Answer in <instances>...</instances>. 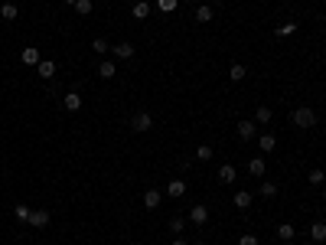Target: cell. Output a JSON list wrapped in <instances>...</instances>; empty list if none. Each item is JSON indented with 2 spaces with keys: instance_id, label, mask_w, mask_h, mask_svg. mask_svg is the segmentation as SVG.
<instances>
[{
  "instance_id": "obj_1",
  "label": "cell",
  "mask_w": 326,
  "mask_h": 245,
  "mask_svg": "<svg viewBox=\"0 0 326 245\" xmlns=\"http://www.w3.org/2000/svg\"><path fill=\"white\" fill-rule=\"evenodd\" d=\"M317 121H320V118H317V111L307 108V105H303V108H294V115H290V124L300 127V131H310Z\"/></svg>"
},
{
  "instance_id": "obj_2",
  "label": "cell",
  "mask_w": 326,
  "mask_h": 245,
  "mask_svg": "<svg viewBox=\"0 0 326 245\" xmlns=\"http://www.w3.org/2000/svg\"><path fill=\"white\" fill-rule=\"evenodd\" d=\"M131 127L137 131V134H144V131H150V127H154V118H150L147 111H137V115L131 118Z\"/></svg>"
},
{
  "instance_id": "obj_3",
  "label": "cell",
  "mask_w": 326,
  "mask_h": 245,
  "mask_svg": "<svg viewBox=\"0 0 326 245\" xmlns=\"http://www.w3.org/2000/svg\"><path fill=\"white\" fill-rule=\"evenodd\" d=\"M189 222H193V226H206V222H209V206L196 203L193 209H189Z\"/></svg>"
},
{
  "instance_id": "obj_4",
  "label": "cell",
  "mask_w": 326,
  "mask_h": 245,
  "mask_svg": "<svg viewBox=\"0 0 326 245\" xmlns=\"http://www.w3.org/2000/svg\"><path fill=\"white\" fill-rule=\"evenodd\" d=\"M49 219H53V216H49V209H33L26 222H30L33 229H46V226H49Z\"/></svg>"
},
{
  "instance_id": "obj_5",
  "label": "cell",
  "mask_w": 326,
  "mask_h": 245,
  "mask_svg": "<svg viewBox=\"0 0 326 245\" xmlns=\"http://www.w3.org/2000/svg\"><path fill=\"white\" fill-rule=\"evenodd\" d=\"M20 62H23V65H33V69H36V65L43 62V59H39V46H26L23 53H20Z\"/></svg>"
},
{
  "instance_id": "obj_6",
  "label": "cell",
  "mask_w": 326,
  "mask_h": 245,
  "mask_svg": "<svg viewBox=\"0 0 326 245\" xmlns=\"http://www.w3.org/2000/svg\"><path fill=\"white\" fill-rule=\"evenodd\" d=\"M111 56H114V59H134V46L131 43H114V46H111Z\"/></svg>"
},
{
  "instance_id": "obj_7",
  "label": "cell",
  "mask_w": 326,
  "mask_h": 245,
  "mask_svg": "<svg viewBox=\"0 0 326 245\" xmlns=\"http://www.w3.org/2000/svg\"><path fill=\"white\" fill-rule=\"evenodd\" d=\"M255 134H258L255 121H241V124H238V137H241V141H255Z\"/></svg>"
},
{
  "instance_id": "obj_8",
  "label": "cell",
  "mask_w": 326,
  "mask_h": 245,
  "mask_svg": "<svg viewBox=\"0 0 326 245\" xmlns=\"http://www.w3.org/2000/svg\"><path fill=\"white\" fill-rule=\"evenodd\" d=\"M160 203H163V193L160 190H147V193H144V209H157Z\"/></svg>"
},
{
  "instance_id": "obj_9",
  "label": "cell",
  "mask_w": 326,
  "mask_h": 245,
  "mask_svg": "<svg viewBox=\"0 0 326 245\" xmlns=\"http://www.w3.org/2000/svg\"><path fill=\"white\" fill-rule=\"evenodd\" d=\"M36 75H39V79H53V75H55V62H53V59H43V62L36 65Z\"/></svg>"
},
{
  "instance_id": "obj_10",
  "label": "cell",
  "mask_w": 326,
  "mask_h": 245,
  "mask_svg": "<svg viewBox=\"0 0 326 245\" xmlns=\"http://www.w3.org/2000/svg\"><path fill=\"white\" fill-rule=\"evenodd\" d=\"M166 196H173V199L186 196V180H170V186H166Z\"/></svg>"
},
{
  "instance_id": "obj_11",
  "label": "cell",
  "mask_w": 326,
  "mask_h": 245,
  "mask_svg": "<svg viewBox=\"0 0 326 245\" xmlns=\"http://www.w3.org/2000/svg\"><path fill=\"white\" fill-rule=\"evenodd\" d=\"M235 177H238V174H235L232 164H222V167H218V183H225V186H228V183H235Z\"/></svg>"
},
{
  "instance_id": "obj_12",
  "label": "cell",
  "mask_w": 326,
  "mask_h": 245,
  "mask_svg": "<svg viewBox=\"0 0 326 245\" xmlns=\"http://www.w3.org/2000/svg\"><path fill=\"white\" fill-rule=\"evenodd\" d=\"M212 16H216V10H212L209 3H202V7H196V23H212Z\"/></svg>"
},
{
  "instance_id": "obj_13",
  "label": "cell",
  "mask_w": 326,
  "mask_h": 245,
  "mask_svg": "<svg viewBox=\"0 0 326 245\" xmlns=\"http://www.w3.org/2000/svg\"><path fill=\"white\" fill-rule=\"evenodd\" d=\"M131 13H134V20H147V16H150V3H147V0H137Z\"/></svg>"
},
{
  "instance_id": "obj_14",
  "label": "cell",
  "mask_w": 326,
  "mask_h": 245,
  "mask_svg": "<svg viewBox=\"0 0 326 245\" xmlns=\"http://www.w3.org/2000/svg\"><path fill=\"white\" fill-rule=\"evenodd\" d=\"M98 75H101V79H114V75H117V65L111 62V59H105V62L98 65Z\"/></svg>"
},
{
  "instance_id": "obj_15",
  "label": "cell",
  "mask_w": 326,
  "mask_h": 245,
  "mask_svg": "<svg viewBox=\"0 0 326 245\" xmlns=\"http://www.w3.org/2000/svg\"><path fill=\"white\" fill-rule=\"evenodd\" d=\"M294 236H297V229L290 226V222H280V226H277V239H280V242H290Z\"/></svg>"
},
{
  "instance_id": "obj_16",
  "label": "cell",
  "mask_w": 326,
  "mask_h": 245,
  "mask_svg": "<svg viewBox=\"0 0 326 245\" xmlns=\"http://www.w3.org/2000/svg\"><path fill=\"white\" fill-rule=\"evenodd\" d=\"M92 49H95L98 56H108V53H111V43L105 40V36H95V40H92Z\"/></svg>"
},
{
  "instance_id": "obj_17",
  "label": "cell",
  "mask_w": 326,
  "mask_h": 245,
  "mask_svg": "<svg viewBox=\"0 0 326 245\" xmlns=\"http://www.w3.org/2000/svg\"><path fill=\"white\" fill-rule=\"evenodd\" d=\"M310 239H313V242H326V222H313V226H310Z\"/></svg>"
},
{
  "instance_id": "obj_18",
  "label": "cell",
  "mask_w": 326,
  "mask_h": 245,
  "mask_svg": "<svg viewBox=\"0 0 326 245\" xmlns=\"http://www.w3.org/2000/svg\"><path fill=\"white\" fill-rule=\"evenodd\" d=\"M264 170H268V167H264L261 157H251V160H248V174H251V177H264Z\"/></svg>"
},
{
  "instance_id": "obj_19",
  "label": "cell",
  "mask_w": 326,
  "mask_h": 245,
  "mask_svg": "<svg viewBox=\"0 0 326 245\" xmlns=\"http://www.w3.org/2000/svg\"><path fill=\"white\" fill-rule=\"evenodd\" d=\"M62 105H65L69 111H78V108H82V95H78V92H69V95L62 98Z\"/></svg>"
},
{
  "instance_id": "obj_20",
  "label": "cell",
  "mask_w": 326,
  "mask_h": 245,
  "mask_svg": "<svg viewBox=\"0 0 326 245\" xmlns=\"http://www.w3.org/2000/svg\"><path fill=\"white\" fill-rule=\"evenodd\" d=\"M0 16H3V20H16V16H20V10H16V3L3 0V7H0Z\"/></svg>"
},
{
  "instance_id": "obj_21",
  "label": "cell",
  "mask_w": 326,
  "mask_h": 245,
  "mask_svg": "<svg viewBox=\"0 0 326 245\" xmlns=\"http://www.w3.org/2000/svg\"><path fill=\"white\" fill-rule=\"evenodd\" d=\"M232 203L238 206V209H248V206H251V193H248V190H238V193H235V199H232Z\"/></svg>"
},
{
  "instance_id": "obj_22",
  "label": "cell",
  "mask_w": 326,
  "mask_h": 245,
  "mask_svg": "<svg viewBox=\"0 0 326 245\" xmlns=\"http://www.w3.org/2000/svg\"><path fill=\"white\" fill-rule=\"evenodd\" d=\"M271 121V108L268 105H258V111H255V124H268Z\"/></svg>"
},
{
  "instance_id": "obj_23",
  "label": "cell",
  "mask_w": 326,
  "mask_h": 245,
  "mask_svg": "<svg viewBox=\"0 0 326 245\" xmlns=\"http://www.w3.org/2000/svg\"><path fill=\"white\" fill-rule=\"evenodd\" d=\"M245 75H248V69H245V65H241V62H235L232 69H228V79H232V82H241V79H245Z\"/></svg>"
},
{
  "instance_id": "obj_24",
  "label": "cell",
  "mask_w": 326,
  "mask_h": 245,
  "mask_svg": "<svg viewBox=\"0 0 326 245\" xmlns=\"http://www.w3.org/2000/svg\"><path fill=\"white\" fill-rule=\"evenodd\" d=\"M261 196H264V199H274V196H277V183L264 180V183H261Z\"/></svg>"
},
{
  "instance_id": "obj_25",
  "label": "cell",
  "mask_w": 326,
  "mask_h": 245,
  "mask_svg": "<svg viewBox=\"0 0 326 245\" xmlns=\"http://www.w3.org/2000/svg\"><path fill=\"white\" fill-rule=\"evenodd\" d=\"M176 7H179V0H157V10L160 13H173Z\"/></svg>"
},
{
  "instance_id": "obj_26",
  "label": "cell",
  "mask_w": 326,
  "mask_h": 245,
  "mask_svg": "<svg viewBox=\"0 0 326 245\" xmlns=\"http://www.w3.org/2000/svg\"><path fill=\"white\" fill-rule=\"evenodd\" d=\"M274 144H277V141H274V134H261V137H258V147H261V150H268V154L274 150Z\"/></svg>"
},
{
  "instance_id": "obj_27",
  "label": "cell",
  "mask_w": 326,
  "mask_h": 245,
  "mask_svg": "<svg viewBox=\"0 0 326 245\" xmlns=\"http://www.w3.org/2000/svg\"><path fill=\"white\" fill-rule=\"evenodd\" d=\"M30 213H33V209H30L26 203H16V206H13V216H16V219H23V222L30 219Z\"/></svg>"
},
{
  "instance_id": "obj_28",
  "label": "cell",
  "mask_w": 326,
  "mask_h": 245,
  "mask_svg": "<svg viewBox=\"0 0 326 245\" xmlns=\"http://www.w3.org/2000/svg\"><path fill=\"white\" fill-rule=\"evenodd\" d=\"M307 180H310L313 186H323V183H326V174H323V170H310V174H307Z\"/></svg>"
},
{
  "instance_id": "obj_29",
  "label": "cell",
  "mask_w": 326,
  "mask_h": 245,
  "mask_svg": "<svg viewBox=\"0 0 326 245\" xmlns=\"http://www.w3.org/2000/svg\"><path fill=\"white\" fill-rule=\"evenodd\" d=\"M75 10H78L82 16H88V13L95 10V3H92V0H75Z\"/></svg>"
},
{
  "instance_id": "obj_30",
  "label": "cell",
  "mask_w": 326,
  "mask_h": 245,
  "mask_svg": "<svg viewBox=\"0 0 326 245\" xmlns=\"http://www.w3.org/2000/svg\"><path fill=\"white\" fill-rule=\"evenodd\" d=\"M196 157H199V160H212V147H209V144H199V147H196Z\"/></svg>"
},
{
  "instance_id": "obj_31",
  "label": "cell",
  "mask_w": 326,
  "mask_h": 245,
  "mask_svg": "<svg viewBox=\"0 0 326 245\" xmlns=\"http://www.w3.org/2000/svg\"><path fill=\"white\" fill-rule=\"evenodd\" d=\"M290 33H297V20H290V23L277 26V36H290Z\"/></svg>"
},
{
  "instance_id": "obj_32",
  "label": "cell",
  "mask_w": 326,
  "mask_h": 245,
  "mask_svg": "<svg viewBox=\"0 0 326 245\" xmlns=\"http://www.w3.org/2000/svg\"><path fill=\"white\" fill-rule=\"evenodd\" d=\"M183 226H186L183 216H173V219H170V232H183Z\"/></svg>"
},
{
  "instance_id": "obj_33",
  "label": "cell",
  "mask_w": 326,
  "mask_h": 245,
  "mask_svg": "<svg viewBox=\"0 0 326 245\" xmlns=\"http://www.w3.org/2000/svg\"><path fill=\"white\" fill-rule=\"evenodd\" d=\"M238 245H258V236H251V232H245V236L238 239Z\"/></svg>"
},
{
  "instance_id": "obj_34",
  "label": "cell",
  "mask_w": 326,
  "mask_h": 245,
  "mask_svg": "<svg viewBox=\"0 0 326 245\" xmlns=\"http://www.w3.org/2000/svg\"><path fill=\"white\" fill-rule=\"evenodd\" d=\"M173 245H189V242H186V239H176V242H173Z\"/></svg>"
},
{
  "instance_id": "obj_35",
  "label": "cell",
  "mask_w": 326,
  "mask_h": 245,
  "mask_svg": "<svg viewBox=\"0 0 326 245\" xmlns=\"http://www.w3.org/2000/svg\"><path fill=\"white\" fill-rule=\"evenodd\" d=\"M65 3H72V7H75V0H65Z\"/></svg>"
},
{
  "instance_id": "obj_36",
  "label": "cell",
  "mask_w": 326,
  "mask_h": 245,
  "mask_svg": "<svg viewBox=\"0 0 326 245\" xmlns=\"http://www.w3.org/2000/svg\"><path fill=\"white\" fill-rule=\"evenodd\" d=\"M323 199H326V186H323Z\"/></svg>"
}]
</instances>
